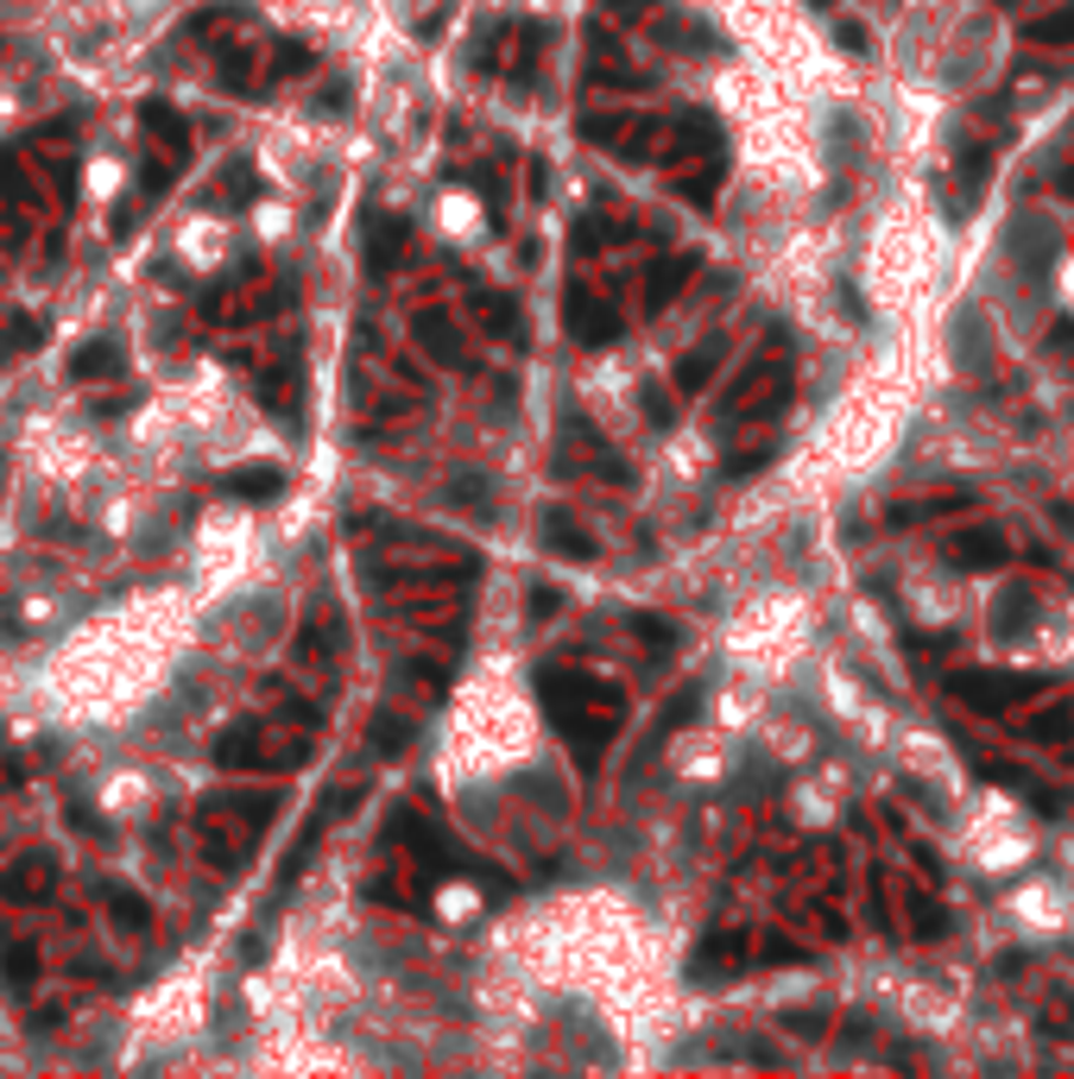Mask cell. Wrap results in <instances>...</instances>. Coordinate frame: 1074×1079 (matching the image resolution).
Returning a JSON list of instances; mask_svg holds the SVG:
<instances>
[{
	"instance_id": "1",
	"label": "cell",
	"mask_w": 1074,
	"mask_h": 1079,
	"mask_svg": "<svg viewBox=\"0 0 1074 1079\" xmlns=\"http://www.w3.org/2000/svg\"><path fill=\"white\" fill-rule=\"evenodd\" d=\"M569 316H575V341H589V348L619 341V310H614V303H601V297H589L582 284L569 291Z\"/></svg>"
},
{
	"instance_id": "2",
	"label": "cell",
	"mask_w": 1074,
	"mask_h": 1079,
	"mask_svg": "<svg viewBox=\"0 0 1074 1079\" xmlns=\"http://www.w3.org/2000/svg\"><path fill=\"white\" fill-rule=\"evenodd\" d=\"M405 240H411V227L392 222V215H380V222L367 227V272H373V278H392L399 252H405Z\"/></svg>"
},
{
	"instance_id": "3",
	"label": "cell",
	"mask_w": 1074,
	"mask_h": 1079,
	"mask_svg": "<svg viewBox=\"0 0 1074 1079\" xmlns=\"http://www.w3.org/2000/svg\"><path fill=\"white\" fill-rule=\"evenodd\" d=\"M411 335H417V341H424L443 367H461V373H468V348H461V335H449V328H443V316H417V323H411Z\"/></svg>"
},
{
	"instance_id": "4",
	"label": "cell",
	"mask_w": 1074,
	"mask_h": 1079,
	"mask_svg": "<svg viewBox=\"0 0 1074 1079\" xmlns=\"http://www.w3.org/2000/svg\"><path fill=\"white\" fill-rule=\"evenodd\" d=\"M690 272H695V252H676L670 266H658V272H651V284H645V310H664V303L690 284Z\"/></svg>"
},
{
	"instance_id": "5",
	"label": "cell",
	"mask_w": 1074,
	"mask_h": 1079,
	"mask_svg": "<svg viewBox=\"0 0 1074 1079\" xmlns=\"http://www.w3.org/2000/svg\"><path fill=\"white\" fill-rule=\"evenodd\" d=\"M973 707H1005V701H1023V695H1037L1043 682L1037 676H1018V682H954Z\"/></svg>"
},
{
	"instance_id": "6",
	"label": "cell",
	"mask_w": 1074,
	"mask_h": 1079,
	"mask_svg": "<svg viewBox=\"0 0 1074 1079\" xmlns=\"http://www.w3.org/2000/svg\"><path fill=\"white\" fill-rule=\"evenodd\" d=\"M45 878H52V853H26L20 865H13L7 897H13V903H32V897H45Z\"/></svg>"
},
{
	"instance_id": "7",
	"label": "cell",
	"mask_w": 1074,
	"mask_h": 1079,
	"mask_svg": "<svg viewBox=\"0 0 1074 1079\" xmlns=\"http://www.w3.org/2000/svg\"><path fill=\"white\" fill-rule=\"evenodd\" d=\"M468 303H474V316H481V328H486V335H500V341H506V335H518V303H512V297H493V291H474Z\"/></svg>"
},
{
	"instance_id": "8",
	"label": "cell",
	"mask_w": 1074,
	"mask_h": 1079,
	"mask_svg": "<svg viewBox=\"0 0 1074 1079\" xmlns=\"http://www.w3.org/2000/svg\"><path fill=\"white\" fill-rule=\"evenodd\" d=\"M70 373H77V379H108V373H121V348H114V341H82V348L70 353Z\"/></svg>"
},
{
	"instance_id": "9",
	"label": "cell",
	"mask_w": 1074,
	"mask_h": 1079,
	"mask_svg": "<svg viewBox=\"0 0 1074 1079\" xmlns=\"http://www.w3.org/2000/svg\"><path fill=\"white\" fill-rule=\"evenodd\" d=\"M279 486H284L279 468H240V474L222 480V493H234V499H272Z\"/></svg>"
},
{
	"instance_id": "10",
	"label": "cell",
	"mask_w": 1074,
	"mask_h": 1079,
	"mask_svg": "<svg viewBox=\"0 0 1074 1079\" xmlns=\"http://www.w3.org/2000/svg\"><path fill=\"white\" fill-rule=\"evenodd\" d=\"M715 367H720V341H702V348H690L676 360V385H683V392H702Z\"/></svg>"
},
{
	"instance_id": "11",
	"label": "cell",
	"mask_w": 1074,
	"mask_h": 1079,
	"mask_svg": "<svg viewBox=\"0 0 1074 1079\" xmlns=\"http://www.w3.org/2000/svg\"><path fill=\"white\" fill-rule=\"evenodd\" d=\"M0 973H7L13 985H32V979H38V947H32V941H13V947L0 954Z\"/></svg>"
},
{
	"instance_id": "12",
	"label": "cell",
	"mask_w": 1074,
	"mask_h": 1079,
	"mask_svg": "<svg viewBox=\"0 0 1074 1079\" xmlns=\"http://www.w3.org/2000/svg\"><path fill=\"white\" fill-rule=\"evenodd\" d=\"M108 909H114V922H121V929H146V922H153L146 897H133V890H108Z\"/></svg>"
},
{
	"instance_id": "13",
	"label": "cell",
	"mask_w": 1074,
	"mask_h": 1079,
	"mask_svg": "<svg viewBox=\"0 0 1074 1079\" xmlns=\"http://www.w3.org/2000/svg\"><path fill=\"white\" fill-rule=\"evenodd\" d=\"M1030 38H1037V45H1074V7H1062V13L1037 20V25H1030Z\"/></svg>"
},
{
	"instance_id": "14",
	"label": "cell",
	"mask_w": 1074,
	"mask_h": 1079,
	"mask_svg": "<svg viewBox=\"0 0 1074 1079\" xmlns=\"http://www.w3.org/2000/svg\"><path fill=\"white\" fill-rule=\"evenodd\" d=\"M544 543H550L557 555H575V562H589V555H594V537H582V530H569V525H557Z\"/></svg>"
},
{
	"instance_id": "15",
	"label": "cell",
	"mask_w": 1074,
	"mask_h": 1079,
	"mask_svg": "<svg viewBox=\"0 0 1074 1079\" xmlns=\"http://www.w3.org/2000/svg\"><path fill=\"white\" fill-rule=\"evenodd\" d=\"M948 550L961 555V562H998V555H1005V543H998V537H954Z\"/></svg>"
},
{
	"instance_id": "16",
	"label": "cell",
	"mask_w": 1074,
	"mask_h": 1079,
	"mask_svg": "<svg viewBox=\"0 0 1074 1079\" xmlns=\"http://www.w3.org/2000/svg\"><path fill=\"white\" fill-rule=\"evenodd\" d=\"M639 404H645V417H651L658 429H670V398L658 392V385H645V392H639Z\"/></svg>"
},
{
	"instance_id": "17",
	"label": "cell",
	"mask_w": 1074,
	"mask_h": 1079,
	"mask_svg": "<svg viewBox=\"0 0 1074 1079\" xmlns=\"http://www.w3.org/2000/svg\"><path fill=\"white\" fill-rule=\"evenodd\" d=\"M32 341H38V323H32V316H20V328H13V335H0V353H20V348H32Z\"/></svg>"
},
{
	"instance_id": "18",
	"label": "cell",
	"mask_w": 1074,
	"mask_h": 1079,
	"mask_svg": "<svg viewBox=\"0 0 1074 1079\" xmlns=\"http://www.w3.org/2000/svg\"><path fill=\"white\" fill-rule=\"evenodd\" d=\"M304 64H310V50H304V45H284V50H279V70H284V76L304 70Z\"/></svg>"
},
{
	"instance_id": "19",
	"label": "cell",
	"mask_w": 1074,
	"mask_h": 1079,
	"mask_svg": "<svg viewBox=\"0 0 1074 1079\" xmlns=\"http://www.w3.org/2000/svg\"><path fill=\"white\" fill-rule=\"evenodd\" d=\"M607 7H651V0H607Z\"/></svg>"
},
{
	"instance_id": "20",
	"label": "cell",
	"mask_w": 1074,
	"mask_h": 1079,
	"mask_svg": "<svg viewBox=\"0 0 1074 1079\" xmlns=\"http://www.w3.org/2000/svg\"><path fill=\"white\" fill-rule=\"evenodd\" d=\"M1062 190H1069V196H1074V165H1069V177H1062Z\"/></svg>"
},
{
	"instance_id": "21",
	"label": "cell",
	"mask_w": 1074,
	"mask_h": 1079,
	"mask_svg": "<svg viewBox=\"0 0 1074 1079\" xmlns=\"http://www.w3.org/2000/svg\"><path fill=\"white\" fill-rule=\"evenodd\" d=\"M816 7H828V0H816Z\"/></svg>"
}]
</instances>
